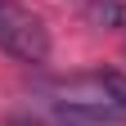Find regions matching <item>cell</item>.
I'll list each match as a JSON object with an SVG mask.
<instances>
[{
	"mask_svg": "<svg viewBox=\"0 0 126 126\" xmlns=\"http://www.w3.org/2000/svg\"><path fill=\"white\" fill-rule=\"evenodd\" d=\"M0 50L23 59V63H45L50 59V32L32 9L0 0Z\"/></svg>",
	"mask_w": 126,
	"mask_h": 126,
	"instance_id": "obj_1",
	"label": "cell"
},
{
	"mask_svg": "<svg viewBox=\"0 0 126 126\" xmlns=\"http://www.w3.org/2000/svg\"><path fill=\"white\" fill-rule=\"evenodd\" d=\"M86 14L94 23H104V27H126V5H113V0H94Z\"/></svg>",
	"mask_w": 126,
	"mask_h": 126,
	"instance_id": "obj_3",
	"label": "cell"
},
{
	"mask_svg": "<svg viewBox=\"0 0 126 126\" xmlns=\"http://www.w3.org/2000/svg\"><path fill=\"white\" fill-rule=\"evenodd\" d=\"M54 122L59 126H113L117 113L94 99H68V104H54Z\"/></svg>",
	"mask_w": 126,
	"mask_h": 126,
	"instance_id": "obj_2",
	"label": "cell"
},
{
	"mask_svg": "<svg viewBox=\"0 0 126 126\" xmlns=\"http://www.w3.org/2000/svg\"><path fill=\"white\" fill-rule=\"evenodd\" d=\"M94 81H99V90H104V104L126 108V77H122V72H99Z\"/></svg>",
	"mask_w": 126,
	"mask_h": 126,
	"instance_id": "obj_4",
	"label": "cell"
}]
</instances>
